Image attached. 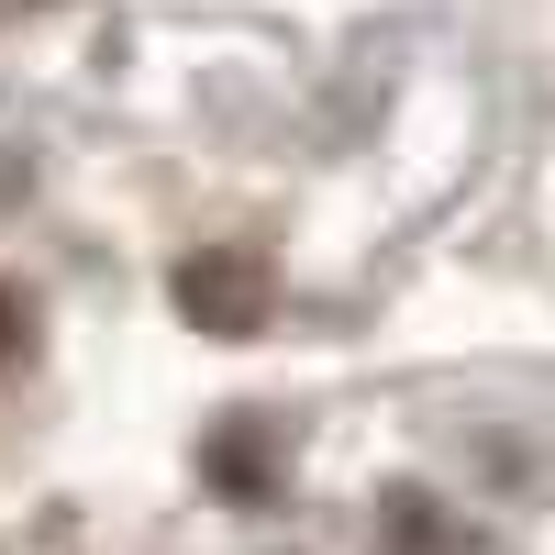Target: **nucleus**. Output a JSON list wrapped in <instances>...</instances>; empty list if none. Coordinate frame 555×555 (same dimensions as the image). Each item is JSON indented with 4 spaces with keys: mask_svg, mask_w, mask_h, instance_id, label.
<instances>
[{
    "mask_svg": "<svg viewBox=\"0 0 555 555\" xmlns=\"http://www.w3.org/2000/svg\"><path fill=\"white\" fill-rule=\"evenodd\" d=\"M178 311L201 322V334H222V345H245V334H267V300H278V278H267V256L256 245H201V256H178Z\"/></svg>",
    "mask_w": 555,
    "mask_h": 555,
    "instance_id": "obj_1",
    "label": "nucleus"
},
{
    "mask_svg": "<svg viewBox=\"0 0 555 555\" xmlns=\"http://www.w3.org/2000/svg\"><path fill=\"white\" fill-rule=\"evenodd\" d=\"M378 533H389V555H455V533H444V512L423 489H400L389 512H378Z\"/></svg>",
    "mask_w": 555,
    "mask_h": 555,
    "instance_id": "obj_2",
    "label": "nucleus"
},
{
    "mask_svg": "<svg viewBox=\"0 0 555 555\" xmlns=\"http://www.w3.org/2000/svg\"><path fill=\"white\" fill-rule=\"evenodd\" d=\"M23 334H34V311H23V289H0V366L23 356Z\"/></svg>",
    "mask_w": 555,
    "mask_h": 555,
    "instance_id": "obj_3",
    "label": "nucleus"
}]
</instances>
